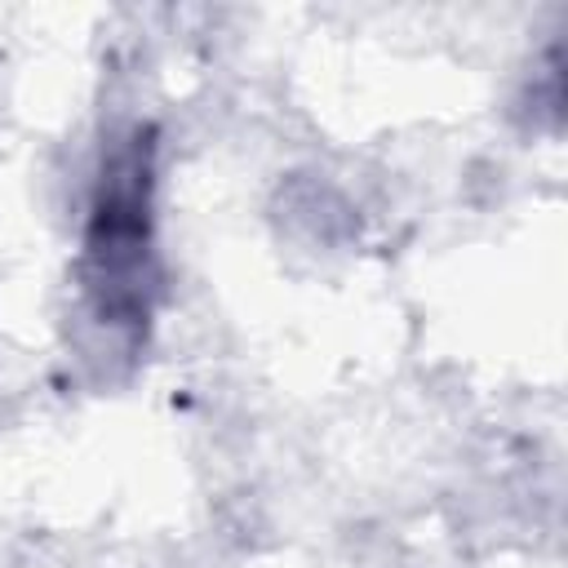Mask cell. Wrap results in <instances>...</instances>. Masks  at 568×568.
<instances>
[{
	"instance_id": "6da1fadb",
	"label": "cell",
	"mask_w": 568,
	"mask_h": 568,
	"mask_svg": "<svg viewBox=\"0 0 568 568\" xmlns=\"http://www.w3.org/2000/svg\"><path fill=\"white\" fill-rule=\"evenodd\" d=\"M93 302L102 324H142L151 288V142L138 133L102 169L89 222Z\"/></svg>"
}]
</instances>
